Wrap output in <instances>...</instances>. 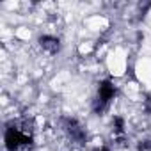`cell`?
<instances>
[{
  "mask_svg": "<svg viewBox=\"0 0 151 151\" xmlns=\"http://www.w3.org/2000/svg\"><path fill=\"white\" fill-rule=\"evenodd\" d=\"M29 142H30V139H29L27 135L20 133L16 128H9V130L6 132V146H7L9 151H14V149H18L22 144H29Z\"/></svg>",
  "mask_w": 151,
  "mask_h": 151,
  "instance_id": "obj_1",
  "label": "cell"
},
{
  "mask_svg": "<svg viewBox=\"0 0 151 151\" xmlns=\"http://www.w3.org/2000/svg\"><path fill=\"white\" fill-rule=\"evenodd\" d=\"M114 86L110 84V82H103L101 86H100V100L103 101V103H107L112 96H114Z\"/></svg>",
  "mask_w": 151,
  "mask_h": 151,
  "instance_id": "obj_2",
  "label": "cell"
},
{
  "mask_svg": "<svg viewBox=\"0 0 151 151\" xmlns=\"http://www.w3.org/2000/svg\"><path fill=\"white\" fill-rule=\"evenodd\" d=\"M41 45H43L45 48H48L52 53H53L55 50H59V41H57L55 37H46V36H45V37H41Z\"/></svg>",
  "mask_w": 151,
  "mask_h": 151,
  "instance_id": "obj_3",
  "label": "cell"
}]
</instances>
